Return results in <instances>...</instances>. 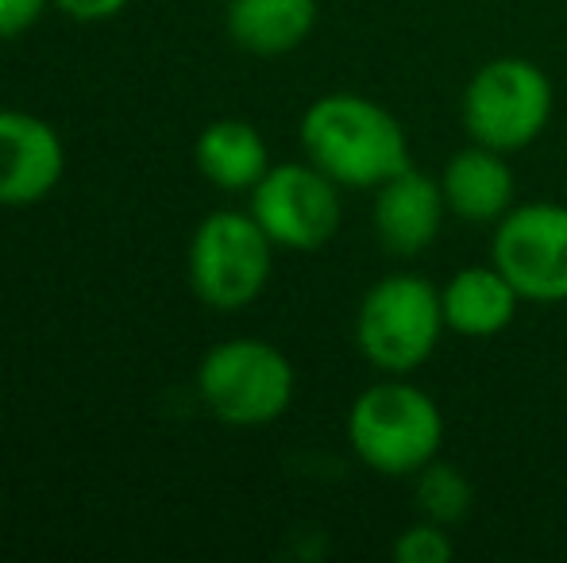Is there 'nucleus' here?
<instances>
[{"instance_id":"nucleus-3","label":"nucleus","mask_w":567,"mask_h":563,"mask_svg":"<svg viewBox=\"0 0 567 563\" xmlns=\"http://www.w3.org/2000/svg\"><path fill=\"white\" fill-rule=\"evenodd\" d=\"M298 375L270 340L231 336L213 344L197 363V394L217 421L262 428L290 409Z\"/></svg>"},{"instance_id":"nucleus-8","label":"nucleus","mask_w":567,"mask_h":563,"mask_svg":"<svg viewBox=\"0 0 567 563\" xmlns=\"http://www.w3.org/2000/svg\"><path fill=\"white\" fill-rule=\"evenodd\" d=\"M491 263L514 282L522 301H567V205H514L494 225Z\"/></svg>"},{"instance_id":"nucleus-16","label":"nucleus","mask_w":567,"mask_h":563,"mask_svg":"<svg viewBox=\"0 0 567 563\" xmlns=\"http://www.w3.org/2000/svg\"><path fill=\"white\" fill-rule=\"evenodd\" d=\"M455 556L449 525H436V521H421L398 533L394 541V560L398 563H449Z\"/></svg>"},{"instance_id":"nucleus-15","label":"nucleus","mask_w":567,"mask_h":563,"mask_svg":"<svg viewBox=\"0 0 567 563\" xmlns=\"http://www.w3.org/2000/svg\"><path fill=\"white\" fill-rule=\"evenodd\" d=\"M417 510L425 513L436 525H455L471 513V502H475V490H471L467 475L455 463H444L441 456L433 463H425L417 475Z\"/></svg>"},{"instance_id":"nucleus-17","label":"nucleus","mask_w":567,"mask_h":563,"mask_svg":"<svg viewBox=\"0 0 567 563\" xmlns=\"http://www.w3.org/2000/svg\"><path fill=\"white\" fill-rule=\"evenodd\" d=\"M47 8H54L51 0H0V43L28 35L47 15Z\"/></svg>"},{"instance_id":"nucleus-6","label":"nucleus","mask_w":567,"mask_h":563,"mask_svg":"<svg viewBox=\"0 0 567 563\" xmlns=\"http://www.w3.org/2000/svg\"><path fill=\"white\" fill-rule=\"evenodd\" d=\"M463 132L502 155L540 139L553 121V82L529 59H494L475 70L460 101Z\"/></svg>"},{"instance_id":"nucleus-10","label":"nucleus","mask_w":567,"mask_h":563,"mask_svg":"<svg viewBox=\"0 0 567 563\" xmlns=\"http://www.w3.org/2000/svg\"><path fill=\"white\" fill-rule=\"evenodd\" d=\"M444 212H449V201H444L441 181L405 166L402 174H394L374 189L371 225L390 256L413 259L425 248H433V240L441 236Z\"/></svg>"},{"instance_id":"nucleus-4","label":"nucleus","mask_w":567,"mask_h":563,"mask_svg":"<svg viewBox=\"0 0 567 563\" xmlns=\"http://www.w3.org/2000/svg\"><path fill=\"white\" fill-rule=\"evenodd\" d=\"M441 290L421 274H386L363 293L355 313V344L382 375H410L441 344Z\"/></svg>"},{"instance_id":"nucleus-5","label":"nucleus","mask_w":567,"mask_h":563,"mask_svg":"<svg viewBox=\"0 0 567 563\" xmlns=\"http://www.w3.org/2000/svg\"><path fill=\"white\" fill-rule=\"evenodd\" d=\"M189 285L209 309L231 313L262 298L275 271V240L251 209H217L194 228L189 240Z\"/></svg>"},{"instance_id":"nucleus-2","label":"nucleus","mask_w":567,"mask_h":563,"mask_svg":"<svg viewBox=\"0 0 567 563\" xmlns=\"http://www.w3.org/2000/svg\"><path fill=\"white\" fill-rule=\"evenodd\" d=\"M348 440L359 463L386 479H410L441 456L444 417L421 386L386 378L351 402Z\"/></svg>"},{"instance_id":"nucleus-12","label":"nucleus","mask_w":567,"mask_h":563,"mask_svg":"<svg viewBox=\"0 0 567 563\" xmlns=\"http://www.w3.org/2000/svg\"><path fill=\"white\" fill-rule=\"evenodd\" d=\"M444 305V324L460 336L486 340L498 336L502 329H509L522 305V293L514 290V282L498 271V267H463L455 271L441 290Z\"/></svg>"},{"instance_id":"nucleus-1","label":"nucleus","mask_w":567,"mask_h":563,"mask_svg":"<svg viewBox=\"0 0 567 563\" xmlns=\"http://www.w3.org/2000/svg\"><path fill=\"white\" fill-rule=\"evenodd\" d=\"M301 150L343 189H379L410 166L402 124L371 97L324 93L301 116Z\"/></svg>"},{"instance_id":"nucleus-14","label":"nucleus","mask_w":567,"mask_h":563,"mask_svg":"<svg viewBox=\"0 0 567 563\" xmlns=\"http://www.w3.org/2000/svg\"><path fill=\"white\" fill-rule=\"evenodd\" d=\"M194 163L209 186L225 189V194H251L270 170V147L262 132L247 121L225 116L202 128L194 143Z\"/></svg>"},{"instance_id":"nucleus-7","label":"nucleus","mask_w":567,"mask_h":563,"mask_svg":"<svg viewBox=\"0 0 567 563\" xmlns=\"http://www.w3.org/2000/svg\"><path fill=\"white\" fill-rule=\"evenodd\" d=\"M251 217L262 232L286 251H317L337 236L343 201L340 186L306 158V163H278L251 189Z\"/></svg>"},{"instance_id":"nucleus-18","label":"nucleus","mask_w":567,"mask_h":563,"mask_svg":"<svg viewBox=\"0 0 567 563\" xmlns=\"http://www.w3.org/2000/svg\"><path fill=\"white\" fill-rule=\"evenodd\" d=\"M51 4L74 23H105L116 20L132 0H51Z\"/></svg>"},{"instance_id":"nucleus-9","label":"nucleus","mask_w":567,"mask_h":563,"mask_svg":"<svg viewBox=\"0 0 567 563\" xmlns=\"http://www.w3.org/2000/svg\"><path fill=\"white\" fill-rule=\"evenodd\" d=\"M66 143L51 121L0 108V209H31L62 186Z\"/></svg>"},{"instance_id":"nucleus-13","label":"nucleus","mask_w":567,"mask_h":563,"mask_svg":"<svg viewBox=\"0 0 567 563\" xmlns=\"http://www.w3.org/2000/svg\"><path fill=\"white\" fill-rule=\"evenodd\" d=\"M321 4L317 0H228L225 31L247 54L278 59L313 35Z\"/></svg>"},{"instance_id":"nucleus-11","label":"nucleus","mask_w":567,"mask_h":563,"mask_svg":"<svg viewBox=\"0 0 567 563\" xmlns=\"http://www.w3.org/2000/svg\"><path fill=\"white\" fill-rule=\"evenodd\" d=\"M444 201L467 225H498L514 209V170L506 166V155L483 143L455 150L444 166Z\"/></svg>"}]
</instances>
